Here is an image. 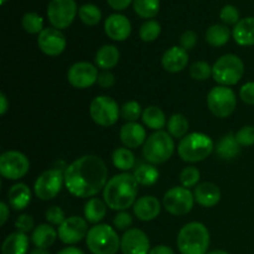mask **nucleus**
<instances>
[{
  "label": "nucleus",
  "mask_w": 254,
  "mask_h": 254,
  "mask_svg": "<svg viewBox=\"0 0 254 254\" xmlns=\"http://www.w3.org/2000/svg\"><path fill=\"white\" fill-rule=\"evenodd\" d=\"M238 144L241 146H252L254 145V127L246 126L242 127L237 133L235 134Z\"/></svg>",
  "instance_id": "37998d69"
},
{
  "label": "nucleus",
  "mask_w": 254,
  "mask_h": 254,
  "mask_svg": "<svg viewBox=\"0 0 254 254\" xmlns=\"http://www.w3.org/2000/svg\"><path fill=\"white\" fill-rule=\"evenodd\" d=\"M245 74V64L233 54L221 56L212 66V77L220 86H235Z\"/></svg>",
  "instance_id": "0eeeda50"
},
{
  "label": "nucleus",
  "mask_w": 254,
  "mask_h": 254,
  "mask_svg": "<svg viewBox=\"0 0 254 254\" xmlns=\"http://www.w3.org/2000/svg\"><path fill=\"white\" fill-rule=\"evenodd\" d=\"M207 254H230V253L226 252V251L217 250V251H212V252H210V253H207Z\"/></svg>",
  "instance_id": "13d9d810"
},
{
  "label": "nucleus",
  "mask_w": 254,
  "mask_h": 254,
  "mask_svg": "<svg viewBox=\"0 0 254 254\" xmlns=\"http://www.w3.org/2000/svg\"><path fill=\"white\" fill-rule=\"evenodd\" d=\"M161 25L156 20H146L139 29V36L144 42H153L160 36Z\"/></svg>",
  "instance_id": "e433bc0d"
},
{
  "label": "nucleus",
  "mask_w": 254,
  "mask_h": 254,
  "mask_svg": "<svg viewBox=\"0 0 254 254\" xmlns=\"http://www.w3.org/2000/svg\"><path fill=\"white\" fill-rule=\"evenodd\" d=\"M9 205L6 202H0V225L4 226L9 218Z\"/></svg>",
  "instance_id": "603ef678"
},
{
  "label": "nucleus",
  "mask_w": 254,
  "mask_h": 254,
  "mask_svg": "<svg viewBox=\"0 0 254 254\" xmlns=\"http://www.w3.org/2000/svg\"><path fill=\"white\" fill-rule=\"evenodd\" d=\"M121 250L123 254H149L150 241L144 231L130 228L122 236Z\"/></svg>",
  "instance_id": "f3484780"
},
{
  "label": "nucleus",
  "mask_w": 254,
  "mask_h": 254,
  "mask_svg": "<svg viewBox=\"0 0 254 254\" xmlns=\"http://www.w3.org/2000/svg\"><path fill=\"white\" fill-rule=\"evenodd\" d=\"M197 44V35L192 30H186L180 37V45L183 49H185L186 51L193 49Z\"/></svg>",
  "instance_id": "de8ad7c7"
},
{
  "label": "nucleus",
  "mask_w": 254,
  "mask_h": 254,
  "mask_svg": "<svg viewBox=\"0 0 254 254\" xmlns=\"http://www.w3.org/2000/svg\"><path fill=\"white\" fill-rule=\"evenodd\" d=\"M57 237H59L57 231H55L52 226L44 223V225H39L37 227H35V230L32 231L31 242L34 243L36 248L47 250V248L54 245Z\"/></svg>",
  "instance_id": "bb28decb"
},
{
  "label": "nucleus",
  "mask_w": 254,
  "mask_h": 254,
  "mask_svg": "<svg viewBox=\"0 0 254 254\" xmlns=\"http://www.w3.org/2000/svg\"><path fill=\"white\" fill-rule=\"evenodd\" d=\"M134 11L143 19H153L160 9V0H133Z\"/></svg>",
  "instance_id": "f704fd0d"
},
{
  "label": "nucleus",
  "mask_w": 254,
  "mask_h": 254,
  "mask_svg": "<svg viewBox=\"0 0 254 254\" xmlns=\"http://www.w3.org/2000/svg\"><path fill=\"white\" fill-rule=\"evenodd\" d=\"M220 19L225 22V25H236L241 20L240 10L235 5H225L220 11Z\"/></svg>",
  "instance_id": "79ce46f5"
},
{
  "label": "nucleus",
  "mask_w": 254,
  "mask_h": 254,
  "mask_svg": "<svg viewBox=\"0 0 254 254\" xmlns=\"http://www.w3.org/2000/svg\"><path fill=\"white\" fill-rule=\"evenodd\" d=\"M195 203V197L190 189L184 186H175L165 192L163 197V205L166 212L173 216H184L191 212Z\"/></svg>",
  "instance_id": "9d476101"
},
{
  "label": "nucleus",
  "mask_w": 254,
  "mask_h": 254,
  "mask_svg": "<svg viewBox=\"0 0 254 254\" xmlns=\"http://www.w3.org/2000/svg\"><path fill=\"white\" fill-rule=\"evenodd\" d=\"M9 109V101L4 93H0V114L4 116Z\"/></svg>",
  "instance_id": "5fc2aeb1"
},
{
  "label": "nucleus",
  "mask_w": 254,
  "mask_h": 254,
  "mask_svg": "<svg viewBox=\"0 0 254 254\" xmlns=\"http://www.w3.org/2000/svg\"><path fill=\"white\" fill-rule=\"evenodd\" d=\"M39 49L47 56H60L66 49V37L61 30L55 27H46L37 36Z\"/></svg>",
  "instance_id": "dca6fc26"
},
{
  "label": "nucleus",
  "mask_w": 254,
  "mask_h": 254,
  "mask_svg": "<svg viewBox=\"0 0 254 254\" xmlns=\"http://www.w3.org/2000/svg\"><path fill=\"white\" fill-rule=\"evenodd\" d=\"M159 175H160L159 170L153 164H141V165H138L133 174L136 183L143 186L154 185L158 181Z\"/></svg>",
  "instance_id": "2f4dec72"
},
{
  "label": "nucleus",
  "mask_w": 254,
  "mask_h": 254,
  "mask_svg": "<svg viewBox=\"0 0 254 254\" xmlns=\"http://www.w3.org/2000/svg\"><path fill=\"white\" fill-rule=\"evenodd\" d=\"M232 36L236 44L241 46H253L254 45V17L248 16L241 19L235 25Z\"/></svg>",
  "instance_id": "5701e85b"
},
{
  "label": "nucleus",
  "mask_w": 254,
  "mask_h": 254,
  "mask_svg": "<svg viewBox=\"0 0 254 254\" xmlns=\"http://www.w3.org/2000/svg\"><path fill=\"white\" fill-rule=\"evenodd\" d=\"M240 98L246 104L254 106V82H248L243 84L240 89Z\"/></svg>",
  "instance_id": "09e8293b"
},
{
  "label": "nucleus",
  "mask_w": 254,
  "mask_h": 254,
  "mask_svg": "<svg viewBox=\"0 0 254 254\" xmlns=\"http://www.w3.org/2000/svg\"><path fill=\"white\" fill-rule=\"evenodd\" d=\"M168 133L170 134L173 138H178V139H183L184 136L188 135V131H189V124L188 118H186L184 114L180 113H176L173 114V116L169 118L168 122Z\"/></svg>",
  "instance_id": "72a5a7b5"
},
{
  "label": "nucleus",
  "mask_w": 254,
  "mask_h": 254,
  "mask_svg": "<svg viewBox=\"0 0 254 254\" xmlns=\"http://www.w3.org/2000/svg\"><path fill=\"white\" fill-rule=\"evenodd\" d=\"M97 83L102 87V88H111L116 83V77L111 71H102L98 74V79Z\"/></svg>",
  "instance_id": "8fccbe9b"
},
{
  "label": "nucleus",
  "mask_w": 254,
  "mask_h": 254,
  "mask_svg": "<svg viewBox=\"0 0 254 254\" xmlns=\"http://www.w3.org/2000/svg\"><path fill=\"white\" fill-rule=\"evenodd\" d=\"M104 31L114 41H124L131 34V24L123 14H112L104 21Z\"/></svg>",
  "instance_id": "a211bd4d"
},
{
  "label": "nucleus",
  "mask_w": 254,
  "mask_h": 254,
  "mask_svg": "<svg viewBox=\"0 0 254 254\" xmlns=\"http://www.w3.org/2000/svg\"><path fill=\"white\" fill-rule=\"evenodd\" d=\"M141 114V107L136 101H129L121 107V117L128 123L136 122Z\"/></svg>",
  "instance_id": "a19ab883"
},
{
  "label": "nucleus",
  "mask_w": 254,
  "mask_h": 254,
  "mask_svg": "<svg viewBox=\"0 0 254 254\" xmlns=\"http://www.w3.org/2000/svg\"><path fill=\"white\" fill-rule=\"evenodd\" d=\"M108 183L106 163L97 155H83L64 170V186L76 197L88 198L104 190Z\"/></svg>",
  "instance_id": "f257e3e1"
},
{
  "label": "nucleus",
  "mask_w": 254,
  "mask_h": 254,
  "mask_svg": "<svg viewBox=\"0 0 254 254\" xmlns=\"http://www.w3.org/2000/svg\"><path fill=\"white\" fill-rule=\"evenodd\" d=\"M107 207L108 206L104 202V200L97 197L89 198L84 206V217H86L87 222L98 225L106 217Z\"/></svg>",
  "instance_id": "c85d7f7f"
},
{
  "label": "nucleus",
  "mask_w": 254,
  "mask_h": 254,
  "mask_svg": "<svg viewBox=\"0 0 254 254\" xmlns=\"http://www.w3.org/2000/svg\"><path fill=\"white\" fill-rule=\"evenodd\" d=\"M57 254H84L83 251H81L79 248L76 247H66L64 250L60 251Z\"/></svg>",
  "instance_id": "6e6d98bb"
},
{
  "label": "nucleus",
  "mask_w": 254,
  "mask_h": 254,
  "mask_svg": "<svg viewBox=\"0 0 254 254\" xmlns=\"http://www.w3.org/2000/svg\"><path fill=\"white\" fill-rule=\"evenodd\" d=\"M30 170V161L17 150L5 151L0 156V174L7 180H19Z\"/></svg>",
  "instance_id": "ddd939ff"
},
{
  "label": "nucleus",
  "mask_w": 254,
  "mask_h": 254,
  "mask_svg": "<svg viewBox=\"0 0 254 254\" xmlns=\"http://www.w3.org/2000/svg\"><path fill=\"white\" fill-rule=\"evenodd\" d=\"M149 254H175V252H174L170 247H168V246L161 245V246H156V247L151 248Z\"/></svg>",
  "instance_id": "864d4df0"
},
{
  "label": "nucleus",
  "mask_w": 254,
  "mask_h": 254,
  "mask_svg": "<svg viewBox=\"0 0 254 254\" xmlns=\"http://www.w3.org/2000/svg\"><path fill=\"white\" fill-rule=\"evenodd\" d=\"M141 119H143L144 124L148 128L156 131L163 130V128L168 126L165 113L156 106H149L148 108L144 109L143 114H141Z\"/></svg>",
  "instance_id": "c756f323"
},
{
  "label": "nucleus",
  "mask_w": 254,
  "mask_h": 254,
  "mask_svg": "<svg viewBox=\"0 0 254 254\" xmlns=\"http://www.w3.org/2000/svg\"><path fill=\"white\" fill-rule=\"evenodd\" d=\"M119 59H121V52L116 46L104 45L96 52L94 61H96L97 67L102 68L103 71H109L118 64Z\"/></svg>",
  "instance_id": "a878e982"
},
{
  "label": "nucleus",
  "mask_w": 254,
  "mask_h": 254,
  "mask_svg": "<svg viewBox=\"0 0 254 254\" xmlns=\"http://www.w3.org/2000/svg\"><path fill=\"white\" fill-rule=\"evenodd\" d=\"M215 149L212 139L203 133H190L179 143V156L185 163H200L208 158Z\"/></svg>",
  "instance_id": "20e7f679"
},
{
  "label": "nucleus",
  "mask_w": 254,
  "mask_h": 254,
  "mask_svg": "<svg viewBox=\"0 0 254 254\" xmlns=\"http://www.w3.org/2000/svg\"><path fill=\"white\" fill-rule=\"evenodd\" d=\"M98 74L99 72L94 64L87 61H81L76 62L69 67L67 72V79L74 88L84 89L96 83Z\"/></svg>",
  "instance_id": "4468645a"
},
{
  "label": "nucleus",
  "mask_w": 254,
  "mask_h": 254,
  "mask_svg": "<svg viewBox=\"0 0 254 254\" xmlns=\"http://www.w3.org/2000/svg\"><path fill=\"white\" fill-rule=\"evenodd\" d=\"M109 6L114 10H124L133 2V0H107Z\"/></svg>",
  "instance_id": "3c124183"
},
{
  "label": "nucleus",
  "mask_w": 254,
  "mask_h": 254,
  "mask_svg": "<svg viewBox=\"0 0 254 254\" xmlns=\"http://www.w3.org/2000/svg\"><path fill=\"white\" fill-rule=\"evenodd\" d=\"M134 215L138 220L149 222L153 221L160 215L161 212V203L154 196H143L138 198L133 206Z\"/></svg>",
  "instance_id": "412c9836"
},
{
  "label": "nucleus",
  "mask_w": 254,
  "mask_h": 254,
  "mask_svg": "<svg viewBox=\"0 0 254 254\" xmlns=\"http://www.w3.org/2000/svg\"><path fill=\"white\" fill-rule=\"evenodd\" d=\"M87 247L92 254H117L121 248V238L109 225L93 226L86 237Z\"/></svg>",
  "instance_id": "39448f33"
},
{
  "label": "nucleus",
  "mask_w": 254,
  "mask_h": 254,
  "mask_svg": "<svg viewBox=\"0 0 254 254\" xmlns=\"http://www.w3.org/2000/svg\"><path fill=\"white\" fill-rule=\"evenodd\" d=\"M89 116L98 126L112 127L118 122L121 116V109L118 103L112 97L98 96L91 102L89 106Z\"/></svg>",
  "instance_id": "1a4fd4ad"
},
{
  "label": "nucleus",
  "mask_w": 254,
  "mask_h": 254,
  "mask_svg": "<svg viewBox=\"0 0 254 254\" xmlns=\"http://www.w3.org/2000/svg\"><path fill=\"white\" fill-rule=\"evenodd\" d=\"M193 197H195V202H197L202 207H215L221 200V191L215 184L202 183L195 188Z\"/></svg>",
  "instance_id": "4be33fe9"
},
{
  "label": "nucleus",
  "mask_w": 254,
  "mask_h": 254,
  "mask_svg": "<svg viewBox=\"0 0 254 254\" xmlns=\"http://www.w3.org/2000/svg\"><path fill=\"white\" fill-rule=\"evenodd\" d=\"M175 150L173 136L168 131L159 130L146 139L143 146V156L153 165L164 164L173 156Z\"/></svg>",
  "instance_id": "423d86ee"
},
{
  "label": "nucleus",
  "mask_w": 254,
  "mask_h": 254,
  "mask_svg": "<svg viewBox=\"0 0 254 254\" xmlns=\"http://www.w3.org/2000/svg\"><path fill=\"white\" fill-rule=\"evenodd\" d=\"M135 178L129 173L113 176L103 190V200L111 210L126 211L134 206L138 196Z\"/></svg>",
  "instance_id": "f03ea898"
},
{
  "label": "nucleus",
  "mask_w": 254,
  "mask_h": 254,
  "mask_svg": "<svg viewBox=\"0 0 254 254\" xmlns=\"http://www.w3.org/2000/svg\"><path fill=\"white\" fill-rule=\"evenodd\" d=\"M113 225L117 230L119 231H128L130 230V226L133 225V217L130 213L126 212V211H119L113 218Z\"/></svg>",
  "instance_id": "a18cd8bd"
},
{
  "label": "nucleus",
  "mask_w": 254,
  "mask_h": 254,
  "mask_svg": "<svg viewBox=\"0 0 254 254\" xmlns=\"http://www.w3.org/2000/svg\"><path fill=\"white\" fill-rule=\"evenodd\" d=\"M21 24L25 31L29 32V34L39 35L40 32L44 30V19H42V16H40L37 12L34 11L26 12V14L22 16Z\"/></svg>",
  "instance_id": "4c0bfd02"
},
{
  "label": "nucleus",
  "mask_w": 254,
  "mask_h": 254,
  "mask_svg": "<svg viewBox=\"0 0 254 254\" xmlns=\"http://www.w3.org/2000/svg\"><path fill=\"white\" fill-rule=\"evenodd\" d=\"M231 37V31L227 25L215 24L211 25L206 31V41L213 47L225 46Z\"/></svg>",
  "instance_id": "7c9ffc66"
},
{
  "label": "nucleus",
  "mask_w": 254,
  "mask_h": 254,
  "mask_svg": "<svg viewBox=\"0 0 254 254\" xmlns=\"http://www.w3.org/2000/svg\"><path fill=\"white\" fill-rule=\"evenodd\" d=\"M190 76L195 81H206L212 76V67L206 61H196L191 64Z\"/></svg>",
  "instance_id": "58836bf2"
},
{
  "label": "nucleus",
  "mask_w": 254,
  "mask_h": 254,
  "mask_svg": "<svg viewBox=\"0 0 254 254\" xmlns=\"http://www.w3.org/2000/svg\"><path fill=\"white\" fill-rule=\"evenodd\" d=\"M189 64V54L181 46H173L164 52L161 57V64L164 69L170 73H178L184 71Z\"/></svg>",
  "instance_id": "6ab92c4d"
},
{
  "label": "nucleus",
  "mask_w": 254,
  "mask_h": 254,
  "mask_svg": "<svg viewBox=\"0 0 254 254\" xmlns=\"http://www.w3.org/2000/svg\"><path fill=\"white\" fill-rule=\"evenodd\" d=\"M78 15L81 21L88 26H94V25L99 24L102 19L101 9L97 5L91 4V2L81 5L78 9Z\"/></svg>",
  "instance_id": "c9c22d12"
},
{
  "label": "nucleus",
  "mask_w": 254,
  "mask_h": 254,
  "mask_svg": "<svg viewBox=\"0 0 254 254\" xmlns=\"http://www.w3.org/2000/svg\"><path fill=\"white\" fill-rule=\"evenodd\" d=\"M5 2H6V0H0V4H5Z\"/></svg>",
  "instance_id": "bf43d9fd"
},
{
  "label": "nucleus",
  "mask_w": 254,
  "mask_h": 254,
  "mask_svg": "<svg viewBox=\"0 0 254 254\" xmlns=\"http://www.w3.org/2000/svg\"><path fill=\"white\" fill-rule=\"evenodd\" d=\"M112 163L118 170L129 171L135 165V156L128 148H118L112 154Z\"/></svg>",
  "instance_id": "473e14b6"
},
{
  "label": "nucleus",
  "mask_w": 254,
  "mask_h": 254,
  "mask_svg": "<svg viewBox=\"0 0 254 254\" xmlns=\"http://www.w3.org/2000/svg\"><path fill=\"white\" fill-rule=\"evenodd\" d=\"M201 179V174L197 168L195 166H188V168L183 169L180 173V183L181 186L186 189L196 188Z\"/></svg>",
  "instance_id": "ea45409f"
},
{
  "label": "nucleus",
  "mask_w": 254,
  "mask_h": 254,
  "mask_svg": "<svg viewBox=\"0 0 254 254\" xmlns=\"http://www.w3.org/2000/svg\"><path fill=\"white\" fill-rule=\"evenodd\" d=\"M207 107L217 118H227L237 107V97L230 87H213L207 94Z\"/></svg>",
  "instance_id": "6e6552de"
},
{
  "label": "nucleus",
  "mask_w": 254,
  "mask_h": 254,
  "mask_svg": "<svg viewBox=\"0 0 254 254\" xmlns=\"http://www.w3.org/2000/svg\"><path fill=\"white\" fill-rule=\"evenodd\" d=\"M216 153L221 159H225V160L235 159L241 153V145L238 144L235 134L228 133L223 135L216 145Z\"/></svg>",
  "instance_id": "cd10ccee"
},
{
  "label": "nucleus",
  "mask_w": 254,
  "mask_h": 254,
  "mask_svg": "<svg viewBox=\"0 0 254 254\" xmlns=\"http://www.w3.org/2000/svg\"><path fill=\"white\" fill-rule=\"evenodd\" d=\"M77 14L78 6L74 0H51L47 5V17L55 29H67Z\"/></svg>",
  "instance_id": "9b49d317"
},
{
  "label": "nucleus",
  "mask_w": 254,
  "mask_h": 254,
  "mask_svg": "<svg viewBox=\"0 0 254 254\" xmlns=\"http://www.w3.org/2000/svg\"><path fill=\"white\" fill-rule=\"evenodd\" d=\"M29 237L26 233L14 232L7 236L1 246V254H27Z\"/></svg>",
  "instance_id": "393cba45"
},
{
  "label": "nucleus",
  "mask_w": 254,
  "mask_h": 254,
  "mask_svg": "<svg viewBox=\"0 0 254 254\" xmlns=\"http://www.w3.org/2000/svg\"><path fill=\"white\" fill-rule=\"evenodd\" d=\"M30 254H50V252L47 250H44V248H34Z\"/></svg>",
  "instance_id": "4d7b16f0"
},
{
  "label": "nucleus",
  "mask_w": 254,
  "mask_h": 254,
  "mask_svg": "<svg viewBox=\"0 0 254 254\" xmlns=\"http://www.w3.org/2000/svg\"><path fill=\"white\" fill-rule=\"evenodd\" d=\"M88 223L87 220L79 216H72L66 218L61 226H59V238L64 245H76L81 242L88 235Z\"/></svg>",
  "instance_id": "2eb2a0df"
},
{
  "label": "nucleus",
  "mask_w": 254,
  "mask_h": 254,
  "mask_svg": "<svg viewBox=\"0 0 254 254\" xmlns=\"http://www.w3.org/2000/svg\"><path fill=\"white\" fill-rule=\"evenodd\" d=\"M7 200L9 206L14 208L15 211L25 210L31 202V191L26 184H15L11 186L7 193Z\"/></svg>",
  "instance_id": "b1692460"
},
{
  "label": "nucleus",
  "mask_w": 254,
  "mask_h": 254,
  "mask_svg": "<svg viewBox=\"0 0 254 254\" xmlns=\"http://www.w3.org/2000/svg\"><path fill=\"white\" fill-rule=\"evenodd\" d=\"M64 184V173L59 169H50L44 171L35 181V195L40 200L50 201L59 195Z\"/></svg>",
  "instance_id": "f8f14e48"
},
{
  "label": "nucleus",
  "mask_w": 254,
  "mask_h": 254,
  "mask_svg": "<svg viewBox=\"0 0 254 254\" xmlns=\"http://www.w3.org/2000/svg\"><path fill=\"white\" fill-rule=\"evenodd\" d=\"M34 226V218L30 215H21L16 218V221H15V227H16L17 232L29 233L35 230Z\"/></svg>",
  "instance_id": "49530a36"
},
{
  "label": "nucleus",
  "mask_w": 254,
  "mask_h": 254,
  "mask_svg": "<svg viewBox=\"0 0 254 254\" xmlns=\"http://www.w3.org/2000/svg\"><path fill=\"white\" fill-rule=\"evenodd\" d=\"M45 217H46L47 222L55 226H61L64 223V221L66 220V217H64V211L61 207H59V206H51L50 208H47L46 213H45Z\"/></svg>",
  "instance_id": "c03bdc74"
},
{
  "label": "nucleus",
  "mask_w": 254,
  "mask_h": 254,
  "mask_svg": "<svg viewBox=\"0 0 254 254\" xmlns=\"http://www.w3.org/2000/svg\"><path fill=\"white\" fill-rule=\"evenodd\" d=\"M176 243L181 254H207L210 232L203 223L190 222L181 228Z\"/></svg>",
  "instance_id": "7ed1b4c3"
},
{
  "label": "nucleus",
  "mask_w": 254,
  "mask_h": 254,
  "mask_svg": "<svg viewBox=\"0 0 254 254\" xmlns=\"http://www.w3.org/2000/svg\"><path fill=\"white\" fill-rule=\"evenodd\" d=\"M119 138L123 145L128 149H136L146 141V130L136 122L124 124L119 131Z\"/></svg>",
  "instance_id": "aec40b11"
}]
</instances>
